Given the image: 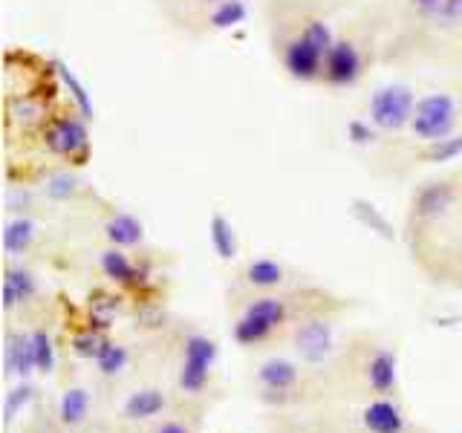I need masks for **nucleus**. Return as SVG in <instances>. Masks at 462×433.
<instances>
[{
	"label": "nucleus",
	"instance_id": "5701e85b",
	"mask_svg": "<svg viewBox=\"0 0 462 433\" xmlns=\"http://www.w3.org/2000/svg\"><path fill=\"white\" fill-rule=\"evenodd\" d=\"M127 358H130V355H127V350H125L122 344L105 341V344H101L98 355H96V367H98L101 375H107V379H116L119 373H125Z\"/></svg>",
	"mask_w": 462,
	"mask_h": 433
},
{
	"label": "nucleus",
	"instance_id": "2eb2a0df",
	"mask_svg": "<svg viewBox=\"0 0 462 433\" xmlns=\"http://www.w3.org/2000/svg\"><path fill=\"white\" fill-rule=\"evenodd\" d=\"M365 375H367V384L375 396H396L399 390V358L393 350H387V346H379V350H373L367 364H365Z\"/></svg>",
	"mask_w": 462,
	"mask_h": 433
},
{
	"label": "nucleus",
	"instance_id": "a878e982",
	"mask_svg": "<svg viewBox=\"0 0 462 433\" xmlns=\"http://www.w3.org/2000/svg\"><path fill=\"white\" fill-rule=\"evenodd\" d=\"M26 399H29V387L14 390V393H9V399H6V419H12V416H14V410H18L21 404H26Z\"/></svg>",
	"mask_w": 462,
	"mask_h": 433
},
{
	"label": "nucleus",
	"instance_id": "423d86ee",
	"mask_svg": "<svg viewBox=\"0 0 462 433\" xmlns=\"http://www.w3.org/2000/svg\"><path fill=\"white\" fill-rule=\"evenodd\" d=\"M168 23L191 38H206L237 21L245 0H159Z\"/></svg>",
	"mask_w": 462,
	"mask_h": 433
},
{
	"label": "nucleus",
	"instance_id": "4468645a",
	"mask_svg": "<svg viewBox=\"0 0 462 433\" xmlns=\"http://www.w3.org/2000/svg\"><path fill=\"white\" fill-rule=\"evenodd\" d=\"M257 384L269 396L295 393L298 384H300V367L292 358H281V355L266 358L263 364L257 367Z\"/></svg>",
	"mask_w": 462,
	"mask_h": 433
},
{
	"label": "nucleus",
	"instance_id": "aec40b11",
	"mask_svg": "<svg viewBox=\"0 0 462 433\" xmlns=\"http://www.w3.org/2000/svg\"><path fill=\"white\" fill-rule=\"evenodd\" d=\"M4 355H6V370L26 379L29 373L38 370V361H35V346H32V336L29 332H6V346H4Z\"/></svg>",
	"mask_w": 462,
	"mask_h": 433
},
{
	"label": "nucleus",
	"instance_id": "0eeeda50",
	"mask_svg": "<svg viewBox=\"0 0 462 433\" xmlns=\"http://www.w3.org/2000/svg\"><path fill=\"white\" fill-rule=\"evenodd\" d=\"M50 165H84L90 156V134L72 110H52V115L32 139Z\"/></svg>",
	"mask_w": 462,
	"mask_h": 433
},
{
	"label": "nucleus",
	"instance_id": "f03ea898",
	"mask_svg": "<svg viewBox=\"0 0 462 433\" xmlns=\"http://www.w3.org/2000/svg\"><path fill=\"white\" fill-rule=\"evenodd\" d=\"M329 307V298L312 286L289 289V292L243 295L240 312L231 324V338L240 346H260L278 336L281 329H292L300 318L327 312Z\"/></svg>",
	"mask_w": 462,
	"mask_h": 433
},
{
	"label": "nucleus",
	"instance_id": "20e7f679",
	"mask_svg": "<svg viewBox=\"0 0 462 433\" xmlns=\"http://www.w3.org/2000/svg\"><path fill=\"white\" fill-rule=\"evenodd\" d=\"M462 134V67L419 90L408 139L416 144H442Z\"/></svg>",
	"mask_w": 462,
	"mask_h": 433
},
{
	"label": "nucleus",
	"instance_id": "a211bd4d",
	"mask_svg": "<svg viewBox=\"0 0 462 433\" xmlns=\"http://www.w3.org/2000/svg\"><path fill=\"white\" fill-rule=\"evenodd\" d=\"M165 410H168V396L159 387L134 390L122 404V416L127 422H151V419L162 416Z\"/></svg>",
	"mask_w": 462,
	"mask_h": 433
},
{
	"label": "nucleus",
	"instance_id": "b1692460",
	"mask_svg": "<svg viewBox=\"0 0 462 433\" xmlns=\"http://www.w3.org/2000/svg\"><path fill=\"white\" fill-rule=\"evenodd\" d=\"M32 346H35V361H38V373H52L55 370V346L52 336L43 327H35L32 332Z\"/></svg>",
	"mask_w": 462,
	"mask_h": 433
},
{
	"label": "nucleus",
	"instance_id": "ddd939ff",
	"mask_svg": "<svg viewBox=\"0 0 462 433\" xmlns=\"http://www.w3.org/2000/svg\"><path fill=\"white\" fill-rule=\"evenodd\" d=\"M43 237L41 216L35 214H6L4 223V252L6 260H18L26 263V257L35 252V245Z\"/></svg>",
	"mask_w": 462,
	"mask_h": 433
},
{
	"label": "nucleus",
	"instance_id": "9d476101",
	"mask_svg": "<svg viewBox=\"0 0 462 433\" xmlns=\"http://www.w3.org/2000/svg\"><path fill=\"white\" fill-rule=\"evenodd\" d=\"M217 364V344L202 336V332H188L182 341V361H180V390L188 396H197L208 387L211 370Z\"/></svg>",
	"mask_w": 462,
	"mask_h": 433
},
{
	"label": "nucleus",
	"instance_id": "393cba45",
	"mask_svg": "<svg viewBox=\"0 0 462 433\" xmlns=\"http://www.w3.org/2000/svg\"><path fill=\"white\" fill-rule=\"evenodd\" d=\"M153 433H194V428L185 422V419H165L153 428Z\"/></svg>",
	"mask_w": 462,
	"mask_h": 433
},
{
	"label": "nucleus",
	"instance_id": "bb28decb",
	"mask_svg": "<svg viewBox=\"0 0 462 433\" xmlns=\"http://www.w3.org/2000/svg\"><path fill=\"white\" fill-rule=\"evenodd\" d=\"M454 177H457V194H459V211H462V165L454 170Z\"/></svg>",
	"mask_w": 462,
	"mask_h": 433
},
{
	"label": "nucleus",
	"instance_id": "6ab92c4d",
	"mask_svg": "<svg viewBox=\"0 0 462 433\" xmlns=\"http://www.w3.org/2000/svg\"><path fill=\"white\" fill-rule=\"evenodd\" d=\"M365 4V0H266L263 9L274 12H295V14H315V18L332 21L341 12H350L353 6Z\"/></svg>",
	"mask_w": 462,
	"mask_h": 433
},
{
	"label": "nucleus",
	"instance_id": "f8f14e48",
	"mask_svg": "<svg viewBox=\"0 0 462 433\" xmlns=\"http://www.w3.org/2000/svg\"><path fill=\"white\" fill-rule=\"evenodd\" d=\"M41 300V283L35 278V272L26 263L18 260H6V272H4V309L6 315L14 312H29L38 307Z\"/></svg>",
	"mask_w": 462,
	"mask_h": 433
},
{
	"label": "nucleus",
	"instance_id": "412c9836",
	"mask_svg": "<svg viewBox=\"0 0 462 433\" xmlns=\"http://www.w3.org/2000/svg\"><path fill=\"white\" fill-rule=\"evenodd\" d=\"M98 263H101V272H105V278H110L113 283H119V286H136L139 278H142V272L136 269L134 260L127 257V252L116 249V245H110V249L101 252Z\"/></svg>",
	"mask_w": 462,
	"mask_h": 433
},
{
	"label": "nucleus",
	"instance_id": "4be33fe9",
	"mask_svg": "<svg viewBox=\"0 0 462 433\" xmlns=\"http://www.w3.org/2000/svg\"><path fill=\"white\" fill-rule=\"evenodd\" d=\"M90 416V393L84 387H67L58 401V419L64 428H81Z\"/></svg>",
	"mask_w": 462,
	"mask_h": 433
},
{
	"label": "nucleus",
	"instance_id": "1a4fd4ad",
	"mask_svg": "<svg viewBox=\"0 0 462 433\" xmlns=\"http://www.w3.org/2000/svg\"><path fill=\"white\" fill-rule=\"evenodd\" d=\"M41 194L50 199V206H72V208H87L93 202H101L96 188L79 177L76 168L69 165H47L35 180Z\"/></svg>",
	"mask_w": 462,
	"mask_h": 433
},
{
	"label": "nucleus",
	"instance_id": "9b49d317",
	"mask_svg": "<svg viewBox=\"0 0 462 433\" xmlns=\"http://www.w3.org/2000/svg\"><path fill=\"white\" fill-rule=\"evenodd\" d=\"M289 338H292L295 355L300 361H307V364H321L336 350V327H332L327 312H312L307 318H300L289 329Z\"/></svg>",
	"mask_w": 462,
	"mask_h": 433
},
{
	"label": "nucleus",
	"instance_id": "7ed1b4c3",
	"mask_svg": "<svg viewBox=\"0 0 462 433\" xmlns=\"http://www.w3.org/2000/svg\"><path fill=\"white\" fill-rule=\"evenodd\" d=\"M384 50L382 43V21L375 18V12H365L344 23V29H336V41H332L321 87L327 90H350L361 84L367 76V69L379 61Z\"/></svg>",
	"mask_w": 462,
	"mask_h": 433
},
{
	"label": "nucleus",
	"instance_id": "39448f33",
	"mask_svg": "<svg viewBox=\"0 0 462 433\" xmlns=\"http://www.w3.org/2000/svg\"><path fill=\"white\" fill-rule=\"evenodd\" d=\"M419 90L411 81H384L379 87H373L370 96L365 98V119L375 134H382L387 139L393 136H408L413 107H416Z\"/></svg>",
	"mask_w": 462,
	"mask_h": 433
},
{
	"label": "nucleus",
	"instance_id": "dca6fc26",
	"mask_svg": "<svg viewBox=\"0 0 462 433\" xmlns=\"http://www.w3.org/2000/svg\"><path fill=\"white\" fill-rule=\"evenodd\" d=\"M101 231H105V240L116 249H136L144 240V226L136 220L134 214L119 211V208H110L105 223H101Z\"/></svg>",
	"mask_w": 462,
	"mask_h": 433
},
{
	"label": "nucleus",
	"instance_id": "f3484780",
	"mask_svg": "<svg viewBox=\"0 0 462 433\" xmlns=\"http://www.w3.org/2000/svg\"><path fill=\"white\" fill-rule=\"evenodd\" d=\"M361 425L370 433H404L408 422L396 401H390L387 396H375L365 410H361Z\"/></svg>",
	"mask_w": 462,
	"mask_h": 433
},
{
	"label": "nucleus",
	"instance_id": "f257e3e1",
	"mask_svg": "<svg viewBox=\"0 0 462 433\" xmlns=\"http://www.w3.org/2000/svg\"><path fill=\"white\" fill-rule=\"evenodd\" d=\"M263 23L269 50L286 76L298 84L321 87L327 55L336 41L332 21L315 18V14L263 9Z\"/></svg>",
	"mask_w": 462,
	"mask_h": 433
},
{
	"label": "nucleus",
	"instance_id": "6e6552de",
	"mask_svg": "<svg viewBox=\"0 0 462 433\" xmlns=\"http://www.w3.org/2000/svg\"><path fill=\"white\" fill-rule=\"evenodd\" d=\"M300 286H310V283L278 257H249V260H243L237 269L240 295L289 292V289H300Z\"/></svg>",
	"mask_w": 462,
	"mask_h": 433
}]
</instances>
